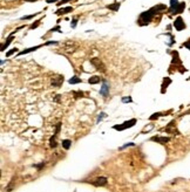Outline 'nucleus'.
I'll use <instances>...</instances> for the list:
<instances>
[{"instance_id": "nucleus-1", "label": "nucleus", "mask_w": 190, "mask_h": 192, "mask_svg": "<svg viewBox=\"0 0 190 192\" xmlns=\"http://www.w3.org/2000/svg\"><path fill=\"white\" fill-rule=\"evenodd\" d=\"M167 11V6L163 5V4H157L155 6H153L151 8H149L147 11L142 12L137 19V23L140 26H146V25H149L150 22L153 21V19L155 18V15L157 14H161L163 12Z\"/></svg>"}, {"instance_id": "nucleus-2", "label": "nucleus", "mask_w": 190, "mask_h": 192, "mask_svg": "<svg viewBox=\"0 0 190 192\" xmlns=\"http://www.w3.org/2000/svg\"><path fill=\"white\" fill-rule=\"evenodd\" d=\"M171 54V63H170V68L171 67H174L175 66V70H179L181 74H183V73H185L188 69L187 68H184V66L182 64V61H181V59H179V54L177 51H173V52H170Z\"/></svg>"}, {"instance_id": "nucleus-3", "label": "nucleus", "mask_w": 190, "mask_h": 192, "mask_svg": "<svg viewBox=\"0 0 190 192\" xmlns=\"http://www.w3.org/2000/svg\"><path fill=\"white\" fill-rule=\"evenodd\" d=\"M90 63L93 64L95 67V69L97 70V72H101V73H106V66L105 63L99 59V57H93V59H90Z\"/></svg>"}, {"instance_id": "nucleus-4", "label": "nucleus", "mask_w": 190, "mask_h": 192, "mask_svg": "<svg viewBox=\"0 0 190 192\" xmlns=\"http://www.w3.org/2000/svg\"><path fill=\"white\" fill-rule=\"evenodd\" d=\"M135 123H136V118H131V119H129V121L123 122L122 124L114 125V127H113V129L121 131V130H125V129H127V128H131V127H134V125H135Z\"/></svg>"}, {"instance_id": "nucleus-5", "label": "nucleus", "mask_w": 190, "mask_h": 192, "mask_svg": "<svg viewBox=\"0 0 190 192\" xmlns=\"http://www.w3.org/2000/svg\"><path fill=\"white\" fill-rule=\"evenodd\" d=\"M78 43L72 41V40H68V41H66V42L62 45V48L65 52H67V53H74L76 49H78Z\"/></svg>"}, {"instance_id": "nucleus-6", "label": "nucleus", "mask_w": 190, "mask_h": 192, "mask_svg": "<svg viewBox=\"0 0 190 192\" xmlns=\"http://www.w3.org/2000/svg\"><path fill=\"white\" fill-rule=\"evenodd\" d=\"M173 25H174V27H175V29H176L177 32H181V31L185 29V27H187V25H185V22H184L182 17H177V18L175 19V21H174Z\"/></svg>"}, {"instance_id": "nucleus-7", "label": "nucleus", "mask_w": 190, "mask_h": 192, "mask_svg": "<svg viewBox=\"0 0 190 192\" xmlns=\"http://www.w3.org/2000/svg\"><path fill=\"white\" fill-rule=\"evenodd\" d=\"M63 81H65L63 75H56V76H53L52 77L51 85H52V87H54V88H59V87H61Z\"/></svg>"}, {"instance_id": "nucleus-8", "label": "nucleus", "mask_w": 190, "mask_h": 192, "mask_svg": "<svg viewBox=\"0 0 190 192\" xmlns=\"http://www.w3.org/2000/svg\"><path fill=\"white\" fill-rule=\"evenodd\" d=\"M107 183H108V179H107V177H103V176H101V177H96L94 181H92V184L96 186V187H101V186H106L107 185Z\"/></svg>"}, {"instance_id": "nucleus-9", "label": "nucleus", "mask_w": 190, "mask_h": 192, "mask_svg": "<svg viewBox=\"0 0 190 192\" xmlns=\"http://www.w3.org/2000/svg\"><path fill=\"white\" fill-rule=\"evenodd\" d=\"M184 8H185V2H184V1H181L175 8H173L171 11H168V12L170 13V15H175V14H181L182 12L184 11Z\"/></svg>"}, {"instance_id": "nucleus-10", "label": "nucleus", "mask_w": 190, "mask_h": 192, "mask_svg": "<svg viewBox=\"0 0 190 192\" xmlns=\"http://www.w3.org/2000/svg\"><path fill=\"white\" fill-rule=\"evenodd\" d=\"M102 82L103 83H102V87L100 88V94L103 97H107V96L109 95V83H108L107 80H103Z\"/></svg>"}, {"instance_id": "nucleus-11", "label": "nucleus", "mask_w": 190, "mask_h": 192, "mask_svg": "<svg viewBox=\"0 0 190 192\" xmlns=\"http://www.w3.org/2000/svg\"><path fill=\"white\" fill-rule=\"evenodd\" d=\"M150 141H153V142H156V143H161V144H166V143H168L170 142V137H162V136H154V137H151Z\"/></svg>"}, {"instance_id": "nucleus-12", "label": "nucleus", "mask_w": 190, "mask_h": 192, "mask_svg": "<svg viewBox=\"0 0 190 192\" xmlns=\"http://www.w3.org/2000/svg\"><path fill=\"white\" fill-rule=\"evenodd\" d=\"M171 82H173V81H171L170 77H164V79H163V82H162V85H161V93H162V94H164V93L167 91V88H168L169 85H170Z\"/></svg>"}, {"instance_id": "nucleus-13", "label": "nucleus", "mask_w": 190, "mask_h": 192, "mask_svg": "<svg viewBox=\"0 0 190 192\" xmlns=\"http://www.w3.org/2000/svg\"><path fill=\"white\" fill-rule=\"evenodd\" d=\"M45 46V43L43 45H38V46H34V47H31V48H27V49H24V51H21L18 53V55L20 56V55H25V54H28V53H32V52H35L36 49H39V48H41Z\"/></svg>"}, {"instance_id": "nucleus-14", "label": "nucleus", "mask_w": 190, "mask_h": 192, "mask_svg": "<svg viewBox=\"0 0 190 192\" xmlns=\"http://www.w3.org/2000/svg\"><path fill=\"white\" fill-rule=\"evenodd\" d=\"M164 130H166L167 132H171V134H179V131L175 128V121H171L168 125L164 128Z\"/></svg>"}, {"instance_id": "nucleus-15", "label": "nucleus", "mask_w": 190, "mask_h": 192, "mask_svg": "<svg viewBox=\"0 0 190 192\" xmlns=\"http://www.w3.org/2000/svg\"><path fill=\"white\" fill-rule=\"evenodd\" d=\"M69 12H73V7L72 6H68V7H63V8H59L58 11L55 12L56 15H65Z\"/></svg>"}, {"instance_id": "nucleus-16", "label": "nucleus", "mask_w": 190, "mask_h": 192, "mask_svg": "<svg viewBox=\"0 0 190 192\" xmlns=\"http://www.w3.org/2000/svg\"><path fill=\"white\" fill-rule=\"evenodd\" d=\"M101 81H103V80H102V77H100V76H97V75H94V76H92V77H89V79H88V83H90V85L100 83Z\"/></svg>"}, {"instance_id": "nucleus-17", "label": "nucleus", "mask_w": 190, "mask_h": 192, "mask_svg": "<svg viewBox=\"0 0 190 192\" xmlns=\"http://www.w3.org/2000/svg\"><path fill=\"white\" fill-rule=\"evenodd\" d=\"M120 6H121V2H119V1H114V4H112V5H107L106 7H107L108 10H110V11L117 12L119 11V8H120Z\"/></svg>"}, {"instance_id": "nucleus-18", "label": "nucleus", "mask_w": 190, "mask_h": 192, "mask_svg": "<svg viewBox=\"0 0 190 192\" xmlns=\"http://www.w3.org/2000/svg\"><path fill=\"white\" fill-rule=\"evenodd\" d=\"M12 41H13V35H12V34H10V35H8V38L6 39V41L1 45V49H0V51H1V52H4V51H5V49L8 47V45H10Z\"/></svg>"}, {"instance_id": "nucleus-19", "label": "nucleus", "mask_w": 190, "mask_h": 192, "mask_svg": "<svg viewBox=\"0 0 190 192\" xmlns=\"http://www.w3.org/2000/svg\"><path fill=\"white\" fill-rule=\"evenodd\" d=\"M68 82H69L71 85H78V83H81L82 80H81L80 77H78V76H73V77H71V79L68 80Z\"/></svg>"}, {"instance_id": "nucleus-20", "label": "nucleus", "mask_w": 190, "mask_h": 192, "mask_svg": "<svg viewBox=\"0 0 190 192\" xmlns=\"http://www.w3.org/2000/svg\"><path fill=\"white\" fill-rule=\"evenodd\" d=\"M72 147V141L71 139H63L62 141V148L65 150H68Z\"/></svg>"}, {"instance_id": "nucleus-21", "label": "nucleus", "mask_w": 190, "mask_h": 192, "mask_svg": "<svg viewBox=\"0 0 190 192\" xmlns=\"http://www.w3.org/2000/svg\"><path fill=\"white\" fill-rule=\"evenodd\" d=\"M56 136H58V135H54V136H52V137L49 138V147H51V148H56V145H58V143H56Z\"/></svg>"}, {"instance_id": "nucleus-22", "label": "nucleus", "mask_w": 190, "mask_h": 192, "mask_svg": "<svg viewBox=\"0 0 190 192\" xmlns=\"http://www.w3.org/2000/svg\"><path fill=\"white\" fill-rule=\"evenodd\" d=\"M179 4V0H170V7H169L168 11H171L173 8H175V7H176Z\"/></svg>"}, {"instance_id": "nucleus-23", "label": "nucleus", "mask_w": 190, "mask_h": 192, "mask_svg": "<svg viewBox=\"0 0 190 192\" xmlns=\"http://www.w3.org/2000/svg\"><path fill=\"white\" fill-rule=\"evenodd\" d=\"M161 116H164L162 113H155V114H153L150 117H149V119L150 121H154V119H157L158 117H161Z\"/></svg>"}, {"instance_id": "nucleus-24", "label": "nucleus", "mask_w": 190, "mask_h": 192, "mask_svg": "<svg viewBox=\"0 0 190 192\" xmlns=\"http://www.w3.org/2000/svg\"><path fill=\"white\" fill-rule=\"evenodd\" d=\"M14 179H15V177H13V178H12V181H11V183L8 184V185H7V186H6V189H5V190H6L7 192H11L12 190H13V184H14Z\"/></svg>"}, {"instance_id": "nucleus-25", "label": "nucleus", "mask_w": 190, "mask_h": 192, "mask_svg": "<svg viewBox=\"0 0 190 192\" xmlns=\"http://www.w3.org/2000/svg\"><path fill=\"white\" fill-rule=\"evenodd\" d=\"M73 95H74V97L75 98H79V97H82L84 96V91H80V90H74L73 91Z\"/></svg>"}, {"instance_id": "nucleus-26", "label": "nucleus", "mask_w": 190, "mask_h": 192, "mask_svg": "<svg viewBox=\"0 0 190 192\" xmlns=\"http://www.w3.org/2000/svg\"><path fill=\"white\" fill-rule=\"evenodd\" d=\"M40 21H41V20H36L35 22H33L31 26H30V29H34V28L39 27V25H40Z\"/></svg>"}, {"instance_id": "nucleus-27", "label": "nucleus", "mask_w": 190, "mask_h": 192, "mask_svg": "<svg viewBox=\"0 0 190 192\" xmlns=\"http://www.w3.org/2000/svg\"><path fill=\"white\" fill-rule=\"evenodd\" d=\"M45 164H46V163H45V162H41V163H40V164H34V165H33V166H34V168H35V169H38V171H40L42 169V168H43V166H45Z\"/></svg>"}, {"instance_id": "nucleus-28", "label": "nucleus", "mask_w": 190, "mask_h": 192, "mask_svg": "<svg viewBox=\"0 0 190 192\" xmlns=\"http://www.w3.org/2000/svg\"><path fill=\"white\" fill-rule=\"evenodd\" d=\"M182 47H185L187 49H189V51H190V38L188 39V40H187V41H185V42L182 43Z\"/></svg>"}, {"instance_id": "nucleus-29", "label": "nucleus", "mask_w": 190, "mask_h": 192, "mask_svg": "<svg viewBox=\"0 0 190 192\" xmlns=\"http://www.w3.org/2000/svg\"><path fill=\"white\" fill-rule=\"evenodd\" d=\"M76 23H78V17L73 18V20L71 22V27H72V28H75V27H76Z\"/></svg>"}, {"instance_id": "nucleus-30", "label": "nucleus", "mask_w": 190, "mask_h": 192, "mask_svg": "<svg viewBox=\"0 0 190 192\" xmlns=\"http://www.w3.org/2000/svg\"><path fill=\"white\" fill-rule=\"evenodd\" d=\"M36 14H39V13H35V14H31V15H26V17H22L21 18V20H28V19H32V18H34Z\"/></svg>"}, {"instance_id": "nucleus-31", "label": "nucleus", "mask_w": 190, "mask_h": 192, "mask_svg": "<svg viewBox=\"0 0 190 192\" xmlns=\"http://www.w3.org/2000/svg\"><path fill=\"white\" fill-rule=\"evenodd\" d=\"M122 102H123V103H127V102H133V98H131L130 96H128V97H122Z\"/></svg>"}, {"instance_id": "nucleus-32", "label": "nucleus", "mask_w": 190, "mask_h": 192, "mask_svg": "<svg viewBox=\"0 0 190 192\" xmlns=\"http://www.w3.org/2000/svg\"><path fill=\"white\" fill-rule=\"evenodd\" d=\"M17 51H18V48H13V49H11L10 52H7V53H6V56H11L12 54H14Z\"/></svg>"}, {"instance_id": "nucleus-33", "label": "nucleus", "mask_w": 190, "mask_h": 192, "mask_svg": "<svg viewBox=\"0 0 190 192\" xmlns=\"http://www.w3.org/2000/svg\"><path fill=\"white\" fill-rule=\"evenodd\" d=\"M53 32H61V31H60V26H55L54 28H52V29L49 31V33H53Z\"/></svg>"}, {"instance_id": "nucleus-34", "label": "nucleus", "mask_w": 190, "mask_h": 192, "mask_svg": "<svg viewBox=\"0 0 190 192\" xmlns=\"http://www.w3.org/2000/svg\"><path fill=\"white\" fill-rule=\"evenodd\" d=\"M60 128H61V123H58V124H56V128H55V134H54V135H58V134H59Z\"/></svg>"}, {"instance_id": "nucleus-35", "label": "nucleus", "mask_w": 190, "mask_h": 192, "mask_svg": "<svg viewBox=\"0 0 190 192\" xmlns=\"http://www.w3.org/2000/svg\"><path fill=\"white\" fill-rule=\"evenodd\" d=\"M106 116H107V115H106L105 113H101V114L99 115V117H97V122H100V121H101L103 117H106Z\"/></svg>"}, {"instance_id": "nucleus-36", "label": "nucleus", "mask_w": 190, "mask_h": 192, "mask_svg": "<svg viewBox=\"0 0 190 192\" xmlns=\"http://www.w3.org/2000/svg\"><path fill=\"white\" fill-rule=\"evenodd\" d=\"M134 145H135L134 143H128V144H126V145H123V147H121L120 149L122 150V149H125V148H127V147H134Z\"/></svg>"}, {"instance_id": "nucleus-37", "label": "nucleus", "mask_w": 190, "mask_h": 192, "mask_svg": "<svg viewBox=\"0 0 190 192\" xmlns=\"http://www.w3.org/2000/svg\"><path fill=\"white\" fill-rule=\"evenodd\" d=\"M68 1H71V0H60V2H58V5L60 6V5H63V4H66V2H68Z\"/></svg>"}, {"instance_id": "nucleus-38", "label": "nucleus", "mask_w": 190, "mask_h": 192, "mask_svg": "<svg viewBox=\"0 0 190 192\" xmlns=\"http://www.w3.org/2000/svg\"><path fill=\"white\" fill-rule=\"evenodd\" d=\"M60 96L61 95H56V97L54 98V101H55V102H59V101H60Z\"/></svg>"}, {"instance_id": "nucleus-39", "label": "nucleus", "mask_w": 190, "mask_h": 192, "mask_svg": "<svg viewBox=\"0 0 190 192\" xmlns=\"http://www.w3.org/2000/svg\"><path fill=\"white\" fill-rule=\"evenodd\" d=\"M55 1H60V0H47L48 4H53V2H55Z\"/></svg>"}, {"instance_id": "nucleus-40", "label": "nucleus", "mask_w": 190, "mask_h": 192, "mask_svg": "<svg viewBox=\"0 0 190 192\" xmlns=\"http://www.w3.org/2000/svg\"><path fill=\"white\" fill-rule=\"evenodd\" d=\"M24 1H26V2H35V1H38V0H24Z\"/></svg>"}, {"instance_id": "nucleus-41", "label": "nucleus", "mask_w": 190, "mask_h": 192, "mask_svg": "<svg viewBox=\"0 0 190 192\" xmlns=\"http://www.w3.org/2000/svg\"><path fill=\"white\" fill-rule=\"evenodd\" d=\"M188 81H190V77H189V79H188Z\"/></svg>"}, {"instance_id": "nucleus-42", "label": "nucleus", "mask_w": 190, "mask_h": 192, "mask_svg": "<svg viewBox=\"0 0 190 192\" xmlns=\"http://www.w3.org/2000/svg\"><path fill=\"white\" fill-rule=\"evenodd\" d=\"M189 11H190V7H189Z\"/></svg>"}]
</instances>
